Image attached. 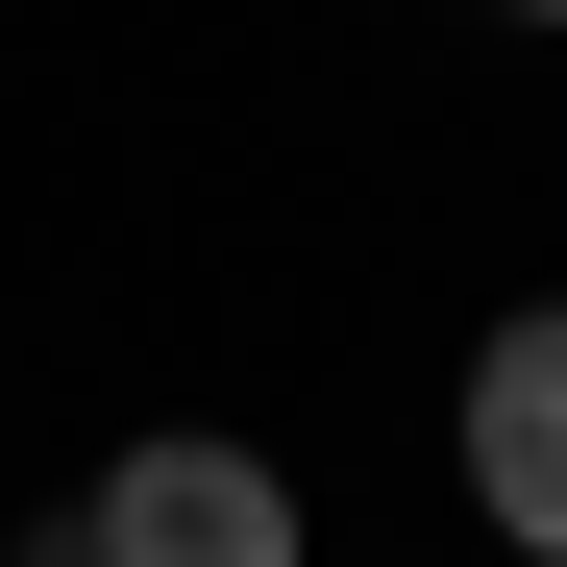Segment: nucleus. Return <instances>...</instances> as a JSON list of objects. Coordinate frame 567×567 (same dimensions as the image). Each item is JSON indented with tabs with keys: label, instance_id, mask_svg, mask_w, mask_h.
<instances>
[{
	"label": "nucleus",
	"instance_id": "nucleus-1",
	"mask_svg": "<svg viewBox=\"0 0 567 567\" xmlns=\"http://www.w3.org/2000/svg\"><path fill=\"white\" fill-rule=\"evenodd\" d=\"M100 567H297L271 444H124L100 468Z\"/></svg>",
	"mask_w": 567,
	"mask_h": 567
},
{
	"label": "nucleus",
	"instance_id": "nucleus-2",
	"mask_svg": "<svg viewBox=\"0 0 567 567\" xmlns=\"http://www.w3.org/2000/svg\"><path fill=\"white\" fill-rule=\"evenodd\" d=\"M468 494L567 567V297H543V321H494V370H468Z\"/></svg>",
	"mask_w": 567,
	"mask_h": 567
},
{
	"label": "nucleus",
	"instance_id": "nucleus-3",
	"mask_svg": "<svg viewBox=\"0 0 567 567\" xmlns=\"http://www.w3.org/2000/svg\"><path fill=\"white\" fill-rule=\"evenodd\" d=\"M518 25H567V0H518Z\"/></svg>",
	"mask_w": 567,
	"mask_h": 567
}]
</instances>
